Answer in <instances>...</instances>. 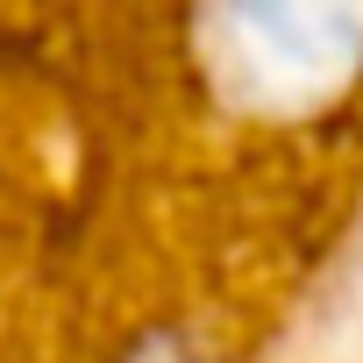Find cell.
Returning a JSON list of instances; mask_svg holds the SVG:
<instances>
[{"label":"cell","mask_w":363,"mask_h":363,"mask_svg":"<svg viewBox=\"0 0 363 363\" xmlns=\"http://www.w3.org/2000/svg\"><path fill=\"white\" fill-rule=\"evenodd\" d=\"M200 65L242 114H313L363 86V0H200Z\"/></svg>","instance_id":"cell-1"}]
</instances>
